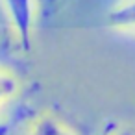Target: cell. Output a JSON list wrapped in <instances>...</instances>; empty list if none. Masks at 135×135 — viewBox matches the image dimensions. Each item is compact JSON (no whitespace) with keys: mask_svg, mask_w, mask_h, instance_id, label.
<instances>
[{"mask_svg":"<svg viewBox=\"0 0 135 135\" xmlns=\"http://www.w3.org/2000/svg\"><path fill=\"white\" fill-rule=\"evenodd\" d=\"M37 4H39L37 0H2L4 11L24 50H28L32 45V32H33Z\"/></svg>","mask_w":135,"mask_h":135,"instance_id":"cell-1","label":"cell"},{"mask_svg":"<svg viewBox=\"0 0 135 135\" xmlns=\"http://www.w3.org/2000/svg\"><path fill=\"white\" fill-rule=\"evenodd\" d=\"M28 135H74V133L54 115L43 113L32 120L28 128Z\"/></svg>","mask_w":135,"mask_h":135,"instance_id":"cell-2","label":"cell"},{"mask_svg":"<svg viewBox=\"0 0 135 135\" xmlns=\"http://www.w3.org/2000/svg\"><path fill=\"white\" fill-rule=\"evenodd\" d=\"M109 24L117 30H135V0H124L109 13Z\"/></svg>","mask_w":135,"mask_h":135,"instance_id":"cell-3","label":"cell"},{"mask_svg":"<svg viewBox=\"0 0 135 135\" xmlns=\"http://www.w3.org/2000/svg\"><path fill=\"white\" fill-rule=\"evenodd\" d=\"M19 93V80L13 72L0 69V109L8 102L13 100V96Z\"/></svg>","mask_w":135,"mask_h":135,"instance_id":"cell-4","label":"cell"},{"mask_svg":"<svg viewBox=\"0 0 135 135\" xmlns=\"http://www.w3.org/2000/svg\"><path fill=\"white\" fill-rule=\"evenodd\" d=\"M111 135H135L129 128H118V129H115Z\"/></svg>","mask_w":135,"mask_h":135,"instance_id":"cell-5","label":"cell"},{"mask_svg":"<svg viewBox=\"0 0 135 135\" xmlns=\"http://www.w3.org/2000/svg\"><path fill=\"white\" fill-rule=\"evenodd\" d=\"M37 2H48V0H37Z\"/></svg>","mask_w":135,"mask_h":135,"instance_id":"cell-6","label":"cell"}]
</instances>
